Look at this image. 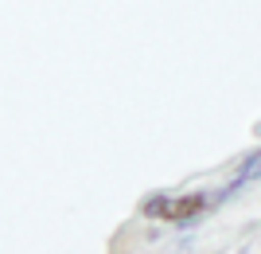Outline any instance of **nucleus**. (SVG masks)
Listing matches in <instances>:
<instances>
[{"label":"nucleus","instance_id":"obj_2","mask_svg":"<svg viewBox=\"0 0 261 254\" xmlns=\"http://www.w3.org/2000/svg\"><path fill=\"white\" fill-rule=\"evenodd\" d=\"M253 180H261V149H257V153H250L246 160H242L238 172L226 180V188H230V192H242L246 184H253Z\"/></svg>","mask_w":261,"mask_h":254},{"label":"nucleus","instance_id":"obj_1","mask_svg":"<svg viewBox=\"0 0 261 254\" xmlns=\"http://www.w3.org/2000/svg\"><path fill=\"white\" fill-rule=\"evenodd\" d=\"M234 192L222 184L218 192H187V196H152L144 199V215L160 223H172V227H195L207 211H215L222 199H230Z\"/></svg>","mask_w":261,"mask_h":254}]
</instances>
